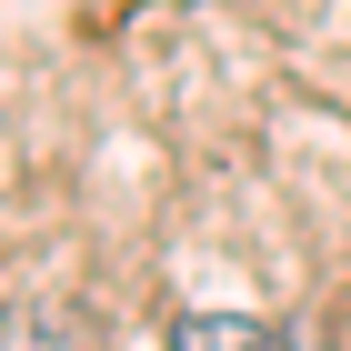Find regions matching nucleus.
Returning a JSON list of instances; mask_svg holds the SVG:
<instances>
[{"label": "nucleus", "instance_id": "1", "mask_svg": "<svg viewBox=\"0 0 351 351\" xmlns=\"http://www.w3.org/2000/svg\"><path fill=\"white\" fill-rule=\"evenodd\" d=\"M171 351H281V331L251 322V311H181L171 322Z\"/></svg>", "mask_w": 351, "mask_h": 351}]
</instances>
